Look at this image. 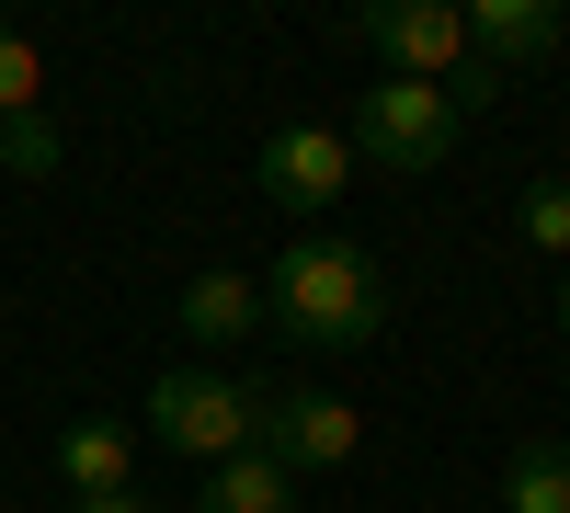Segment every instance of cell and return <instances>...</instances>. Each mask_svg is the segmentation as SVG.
Masks as SVG:
<instances>
[{
  "mask_svg": "<svg viewBox=\"0 0 570 513\" xmlns=\"http://www.w3.org/2000/svg\"><path fill=\"white\" fill-rule=\"evenodd\" d=\"M12 126H46V58H35V34L0 23V137Z\"/></svg>",
  "mask_w": 570,
  "mask_h": 513,
  "instance_id": "7c38bea8",
  "label": "cell"
},
{
  "mask_svg": "<svg viewBox=\"0 0 570 513\" xmlns=\"http://www.w3.org/2000/svg\"><path fill=\"white\" fill-rule=\"evenodd\" d=\"M263 456L285 480H343L365 456V411L320 377H274V411H263Z\"/></svg>",
  "mask_w": 570,
  "mask_h": 513,
  "instance_id": "5b68a950",
  "label": "cell"
},
{
  "mask_svg": "<svg viewBox=\"0 0 570 513\" xmlns=\"http://www.w3.org/2000/svg\"><path fill=\"white\" fill-rule=\"evenodd\" d=\"M58 480H69V502L137 491V434H126V423H69V434H58Z\"/></svg>",
  "mask_w": 570,
  "mask_h": 513,
  "instance_id": "9c48e42d",
  "label": "cell"
},
{
  "mask_svg": "<svg viewBox=\"0 0 570 513\" xmlns=\"http://www.w3.org/2000/svg\"><path fill=\"white\" fill-rule=\"evenodd\" d=\"M69 513H160L149 491H104V502H69Z\"/></svg>",
  "mask_w": 570,
  "mask_h": 513,
  "instance_id": "5bb4252c",
  "label": "cell"
},
{
  "mask_svg": "<svg viewBox=\"0 0 570 513\" xmlns=\"http://www.w3.org/2000/svg\"><path fill=\"white\" fill-rule=\"evenodd\" d=\"M263 411H274V377H252V365H160L149 377V445L228 468V456H263Z\"/></svg>",
  "mask_w": 570,
  "mask_h": 513,
  "instance_id": "7a4b0ae2",
  "label": "cell"
},
{
  "mask_svg": "<svg viewBox=\"0 0 570 513\" xmlns=\"http://www.w3.org/2000/svg\"><path fill=\"white\" fill-rule=\"evenodd\" d=\"M513 228H525V251L570 263V182H525V206H513Z\"/></svg>",
  "mask_w": 570,
  "mask_h": 513,
  "instance_id": "4fadbf2b",
  "label": "cell"
},
{
  "mask_svg": "<svg viewBox=\"0 0 570 513\" xmlns=\"http://www.w3.org/2000/svg\"><path fill=\"white\" fill-rule=\"evenodd\" d=\"M195 513H297V480H285L274 456H228V468H206Z\"/></svg>",
  "mask_w": 570,
  "mask_h": 513,
  "instance_id": "8fae6325",
  "label": "cell"
},
{
  "mask_svg": "<svg viewBox=\"0 0 570 513\" xmlns=\"http://www.w3.org/2000/svg\"><path fill=\"white\" fill-rule=\"evenodd\" d=\"M354 171H365V160H354L343 126H274L263 160H252V182H263L285 217H331V206L354 195Z\"/></svg>",
  "mask_w": 570,
  "mask_h": 513,
  "instance_id": "8992f818",
  "label": "cell"
},
{
  "mask_svg": "<svg viewBox=\"0 0 570 513\" xmlns=\"http://www.w3.org/2000/svg\"><path fill=\"white\" fill-rule=\"evenodd\" d=\"M263 332V274L240 263H206V274H183V343H206V354H240Z\"/></svg>",
  "mask_w": 570,
  "mask_h": 513,
  "instance_id": "ba28073f",
  "label": "cell"
},
{
  "mask_svg": "<svg viewBox=\"0 0 570 513\" xmlns=\"http://www.w3.org/2000/svg\"><path fill=\"white\" fill-rule=\"evenodd\" d=\"M263 319L297 354H365L376 332H389V274H376L365 240H297V251H274L263 274Z\"/></svg>",
  "mask_w": 570,
  "mask_h": 513,
  "instance_id": "6da1fadb",
  "label": "cell"
},
{
  "mask_svg": "<svg viewBox=\"0 0 570 513\" xmlns=\"http://www.w3.org/2000/svg\"><path fill=\"white\" fill-rule=\"evenodd\" d=\"M456 103L434 80H365V103H354V160H376V171H400V182H422V171H445L456 160Z\"/></svg>",
  "mask_w": 570,
  "mask_h": 513,
  "instance_id": "277c9868",
  "label": "cell"
},
{
  "mask_svg": "<svg viewBox=\"0 0 570 513\" xmlns=\"http://www.w3.org/2000/svg\"><path fill=\"white\" fill-rule=\"evenodd\" d=\"M468 46H480V69H537V58H559L570 46V12L559 0H468Z\"/></svg>",
  "mask_w": 570,
  "mask_h": 513,
  "instance_id": "52a82bcc",
  "label": "cell"
},
{
  "mask_svg": "<svg viewBox=\"0 0 570 513\" xmlns=\"http://www.w3.org/2000/svg\"><path fill=\"white\" fill-rule=\"evenodd\" d=\"M365 58H389V80H434L456 115H480L502 69H480V46H468V0H365L343 23Z\"/></svg>",
  "mask_w": 570,
  "mask_h": 513,
  "instance_id": "3957f363",
  "label": "cell"
},
{
  "mask_svg": "<svg viewBox=\"0 0 570 513\" xmlns=\"http://www.w3.org/2000/svg\"><path fill=\"white\" fill-rule=\"evenodd\" d=\"M559 343H570V274H559Z\"/></svg>",
  "mask_w": 570,
  "mask_h": 513,
  "instance_id": "9a60e30c",
  "label": "cell"
},
{
  "mask_svg": "<svg viewBox=\"0 0 570 513\" xmlns=\"http://www.w3.org/2000/svg\"><path fill=\"white\" fill-rule=\"evenodd\" d=\"M491 513H570V445L537 434V445H513L502 456V502Z\"/></svg>",
  "mask_w": 570,
  "mask_h": 513,
  "instance_id": "30bf717a",
  "label": "cell"
}]
</instances>
